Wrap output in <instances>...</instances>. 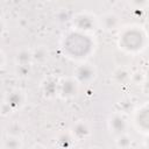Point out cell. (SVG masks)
I'll use <instances>...</instances> for the list:
<instances>
[{
	"label": "cell",
	"instance_id": "cell-1",
	"mask_svg": "<svg viewBox=\"0 0 149 149\" xmlns=\"http://www.w3.org/2000/svg\"><path fill=\"white\" fill-rule=\"evenodd\" d=\"M108 128L109 130L115 135H121L127 129V121L123 119V116L119 114H114L109 121H108Z\"/></svg>",
	"mask_w": 149,
	"mask_h": 149
},
{
	"label": "cell",
	"instance_id": "cell-2",
	"mask_svg": "<svg viewBox=\"0 0 149 149\" xmlns=\"http://www.w3.org/2000/svg\"><path fill=\"white\" fill-rule=\"evenodd\" d=\"M91 133V129H90V126L87 125V122L80 120V121H77L72 129H71V134H72V139H76L78 141L83 140V139H86Z\"/></svg>",
	"mask_w": 149,
	"mask_h": 149
},
{
	"label": "cell",
	"instance_id": "cell-3",
	"mask_svg": "<svg viewBox=\"0 0 149 149\" xmlns=\"http://www.w3.org/2000/svg\"><path fill=\"white\" fill-rule=\"evenodd\" d=\"M76 77L80 81H87L94 77V69L90 64H84L77 69Z\"/></svg>",
	"mask_w": 149,
	"mask_h": 149
},
{
	"label": "cell",
	"instance_id": "cell-4",
	"mask_svg": "<svg viewBox=\"0 0 149 149\" xmlns=\"http://www.w3.org/2000/svg\"><path fill=\"white\" fill-rule=\"evenodd\" d=\"M21 104H22V93L20 91H14V92H10V94L7 97V100L3 102L2 106L8 107V111H9L19 107Z\"/></svg>",
	"mask_w": 149,
	"mask_h": 149
},
{
	"label": "cell",
	"instance_id": "cell-5",
	"mask_svg": "<svg viewBox=\"0 0 149 149\" xmlns=\"http://www.w3.org/2000/svg\"><path fill=\"white\" fill-rule=\"evenodd\" d=\"M2 147H3V149H21L22 142L19 136L7 135V137L3 140Z\"/></svg>",
	"mask_w": 149,
	"mask_h": 149
},
{
	"label": "cell",
	"instance_id": "cell-6",
	"mask_svg": "<svg viewBox=\"0 0 149 149\" xmlns=\"http://www.w3.org/2000/svg\"><path fill=\"white\" fill-rule=\"evenodd\" d=\"M31 52H33V61L34 62H38V63L44 62L48 58V55H49L48 49L45 47H42V45L37 47L36 49H34Z\"/></svg>",
	"mask_w": 149,
	"mask_h": 149
},
{
	"label": "cell",
	"instance_id": "cell-7",
	"mask_svg": "<svg viewBox=\"0 0 149 149\" xmlns=\"http://www.w3.org/2000/svg\"><path fill=\"white\" fill-rule=\"evenodd\" d=\"M33 61V52L27 50V49H22L17 52L16 55V62L19 63V65H28V63Z\"/></svg>",
	"mask_w": 149,
	"mask_h": 149
},
{
	"label": "cell",
	"instance_id": "cell-8",
	"mask_svg": "<svg viewBox=\"0 0 149 149\" xmlns=\"http://www.w3.org/2000/svg\"><path fill=\"white\" fill-rule=\"evenodd\" d=\"M118 23H119L118 16L114 14H106L102 16V24H104L105 29H107V30L114 29L118 26Z\"/></svg>",
	"mask_w": 149,
	"mask_h": 149
},
{
	"label": "cell",
	"instance_id": "cell-9",
	"mask_svg": "<svg viewBox=\"0 0 149 149\" xmlns=\"http://www.w3.org/2000/svg\"><path fill=\"white\" fill-rule=\"evenodd\" d=\"M113 78L115 79V81L123 84V83H126V81L130 78V74H129V72H128L126 69L120 68V69H118V70L114 71V73H113Z\"/></svg>",
	"mask_w": 149,
	"mask_h": 149
},
{
	"label": "cell",
	"instance_id": "cell-10",
	"mask_svg": "<svg viewBox=\"0 0 149 149\" xmlns=\"http://www.w3.org/2000/svg\"><path fill=\"white\" fill-rule=\"evenodd\" d=\"M115 144L119 149H128L132 144V139L126 134H121L115 140Z\"/></svg>",
	"mask_w": 149,
	"mask_h": 149
},
{
	"label": "cell",
	"instance_id": "cell-11",
	"mask_svg": "<svg viewBox=\"0 0 149 149\" xmlns=\"http://www.w3.org/2000/svg\"><path fill=\"white\" fill-rule=\"evenodd\" d=\"M63 94L69 97V95H73L76 93V85L72 80H65L63 83Z\"/></svg>",
	"mask_w": 149,
	"mask_h": 149
},
{
	"label": "cell",
	"instance_id": "cell-12",
	"mask_svg": "<svg viewBox=\"0 0 149 149\" xmlns=\"http://www.w3.org/2000/svg\"><path fill=\"white\" fill-rule=\"evenodd\" d=\"M9 129H10V132H8V135H10V136H19L21 130H22V127L19 123H12L8 127V130Z\"/></svg>",
	"mask_w": 149,
	"mask_h": 149
},
{
	"label": "cell",
	"instance_id": "cell-13",
	"mask_svg": "<svg viewBox=\"0 0 149 149\" xmlns=\"http://www.w3.org/2000/svg\"><path fill=\"white\" fill-rule=\"evenodd\" d=\"M30 72V69H29V65H19L17 68V73L20 76H27L29 74Z\"/></svg>",
	"mask_w": 149,
	"mask_h": 149
},
{
	"label": "cell",
	"instance_id": "cell-14",
	"mask_svg": "<svg viewBox=\"0 0 149 149\" xmlns=\"http://www.w3.org/2000/svg\"><path fill=\"white\" fill-rule=\"evenodd\" d=\"M30 149H47L44 146H42V144H35V146H33Z\"/></svg>",
	"mask_w": 149,
	"mask_h": 149
},
{
	"label": "cell",
	"instance_id": "cell-15",
	"mask_svg": "<svg viewBox=\"0 0 149 149\" xmlns=\"http://www.w3.org/2000/svg\"><path fill=\"white\" fill-rule=\"evenodd\" d=\"M144 146H147V147H149V136L146 139V141H144Z\"/></svg>",
	"mask_w": 149,
	"mask_h": 149
},
{
	"label": "cell",
	"instance_id": "cell-16",
	"mask_svg": "<svg viewBox=\"0 0 149 149\" xmlns=\"http://www.w3.org/2000/svg\"><path fill=\"white\" fill-rule=\"evenodd\" d=\"M147 31H148V34H149V23L147 24Z\"/></svg>",
	"mask_w": 149,
	"mask_h": 149
},
{
	"label": "cell",
	"instance_id": "cell-17",
	"mask_svg": "<svg viewBox=\"0 0 149 149\" xmlns=\"http://www.w3.org/2000/svg\"><path fill=\"white\" fill-rule=\"evenodd\" d=\"M142 149H149V147H147V146H143V148Z\"/></svg>",
	"mask_w": 149,
	"mask_h": 149
},
{
	"label": "cell",
	"instance_id": "cell-18",
	"mask_svg": "<svg viewBox=\"0 0 149 149\" xmlns=\"http://www.w3.org/2000/svg\"><path fill=\"white\" fill-rule=\"evenodd\" d=\"M91 149H101V148H98V147H92Z\"/></svg>",
	"mask_w": 149,
	"mask_h": 149
},
{
	"label": "cell",
	"instance_id": "cell-19",
	"mask_svg": "<svg viewBox=\"0 0 149 149\" xmlns=\"http://www.w3.org/2000/svg\"><path fill=\"white\" fill-rule=\"evenodd\" d=\"M69 149H80V148H69Z\"/></svg>",
	"mask_w": 149,
	"mask_h": 149
}]
</instances>
